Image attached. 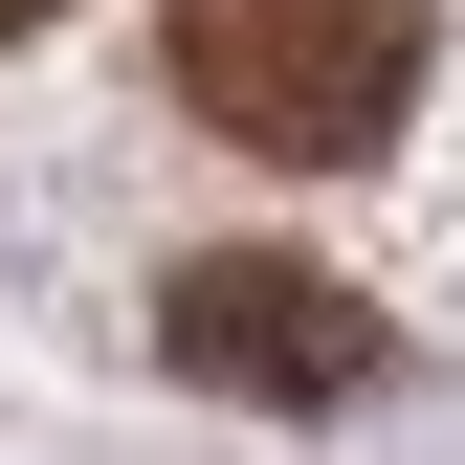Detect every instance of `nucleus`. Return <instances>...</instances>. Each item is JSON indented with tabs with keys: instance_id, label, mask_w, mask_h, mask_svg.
<instances>
[{
	"instance_id": "nucleus-1",
	"label": "nucleus",
	"mask_w": 465,
	"mask_h": 465,
	"mask_svg": "<svg viewBox=\"0 0 465 465\" xmlns=\"http://www.w3.org/2000/svg\"><path fill=\"white\" fill-rule=\"evenodd\" d=\"M421 0H155V67H178L200 134L288 155V178H355V155L421 111Z\"/></svg>"
},
{
	"instance_id": "nucleus-3",
	"label": "nucleus",
	"mask_w": 465,
	"mask_h": 465,
	"mask_svg": "<svg viewBox=\"0 0 465 465\" xmlns=\"http://www.w3.org/2000/svg\"><path fill=\"white\" fill-rule=\"evenodd\" d=\"M23 23H45V0H0V45H23Z\"/></svg>"
},
{
	"instance_id": "nucleus-2",
	"label": "nucleus",
	"mask_w": 465,
	"mask_h": 465,
	"mask_svg": "<svg viewBox=\"0 0 465 465\" xmlns=\"http://www.w3.org/2000/svg\"><path fill=\"white\" fill-rule=\"evenodd\" d=\"M155 355H178L200 399H288V421H332V399L399 377V311L332 288V266H288V244H200L178 288H155Z\"/></svg>"
}]
</instances>
